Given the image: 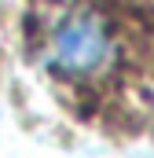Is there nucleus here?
Listing matches in <instances>:
<instances>
[{
    "instance_id": "obj_1",
    "label": "nucleus",
    "mask_w": 154,
    "mask_h": 158,
    "mask_svg": "<svg viewBox=\"0 0 154 158\" xmlns=\"http://www.w3.org/2000/svg\"><path fill=\"white\" fill-rule=\"evenodd\" d=\"M117 59V37L110 22L92 11V7H74L59 15L48 26L44 37V66L59 77L88 81L110 70Z\"/></svg>"
}]
</instances>
